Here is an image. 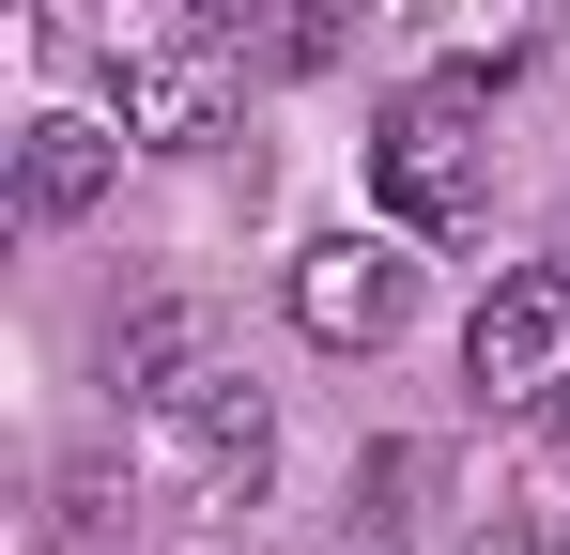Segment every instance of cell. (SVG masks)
I'll list each match as a JSON object with an SVG mask.
<instances>
[{
  "label": "cell",
  "instance_id": "cell-2",
  "mask_svg": "<svg viewBox=\"0 0 570 555\" xmlns=\"http://www.w3.org/2000/svg\"><path fill=\"white\" fill-rule=\"evenodd\" d=\"M463 386H478V401H509V417H540V401L570 386V278H556V263H524V278H493V293H478Z\"/></svg>",
  "mask_w": 570,
  "mask_h": 555
},
{
  "label": "cell",
  "instance_id": "cell-7",
  "mask_svg": "<svg viewBox=\"0 0 570 555\" xmlns=\"http://www.w3.org/2000/svg\"><path fill=\"white\" fill-rule=\"evenodd\" d=\"M200 370H216V324H200L186 293H155V309H139V324H124V386H139V401H155V417H170V401H186Z\"/></svg>",
  "mask_w": 570,
  "mask_h": 555
},
{
  "label": "cell",
  "instance_id": "cell-9",
  "mask_svg": "<svg viewBox=\"0 0 570 555\" xmlns=\"http://www.w3.org/2000/svg\"><path fill=\"white\" fill-rule=\"evenodd\" d=\"M200 31H216V47H247V16H263V0H186Z\"/></svg>",
  "mask_w": 570,
  "mask_h": 555
},
{
  "label": "cell",
  "instance_id": "cell-5",
  "mask_svg": "<svg viewBox=\"0 0 570 555\" xmlns=\"http://www.w3.org/2000/svg\"><path fill=\"white\" fill-rule=\"evenodd\" d=\"M170 432H186V463H200V494H216V509H247V494H263V463H278V417H263V386H247V370H200L186 401H170Z\"/></svg>",
  "mask_w": 570,
  "mask_h": 555
},
{
  "label": "cell",
  "instance_id": "cell-8",
  "mask_svg": "<svg viewBox=\"0 0 570 555\" xmlns=\"http://www.w3.org/2000/svg\"><path fill=\"white\" fill-rule=\"evenodd\" d=\"M355 16H371V0H263V16H247V62H263V78H324Z\"/></svg>",
  "mask_w": 570,
  "mask_h": 555
},
{
  "label": "cell",
  "instance_id": "cell-4",
  "mask_svg": "<svg viewBox=\"0 0 570 555\" xmlns=\"http://www.w3.org/2000/svg\"><path fill=\"white\" fill-rule=\"evenodd\" d=\"M108 124H124L139 155H216V124H232V78H216L200 47H139V62L108 78Z\"/></svg>",
  "mask_w": 570,
  "mask_h": 555
},
{
  "label": "cell",
  "instance_id": "cell-1",
  "mask_svg": "<svg viewBox=\"0 0 570 555\" xmlns=\"http://www.w3.org/2000/svg\"><path fill=\"white\" fill-rule=\"evenodd\" d=\"M478 124H493V78H478V62H432V78L371 124V201L401 216V232H463V201H478Z\"/></svg>",
  "mask_w": 570,
  "mask_h": 555
},
{
  "label": "cell",
  "instance_id": "cell-3",
  "mask_svg": "<svg viewBox=\"0 0 570 555\" xmlns=\"http://www.w3.org/2000/svg\"><path fill=\"white\" fill-rule=\"evenodd\" d=\"M401 309H416V263H401L385 232H340V247H308V263H293V324H308L324 356H371Z\"/></svg>",
  "mask_w": 570,
  "mask_h": 555
},
{
  "label": "cell",
  "instance_id": "cell-6",
  "mask_svg": "<svg viewBox=\"0 0 570 555\" xmlns=\"http://www.w3.org/2000/svg\"><path fill=\"white\" fill-rule=\"evenodd\" d=\"M124 155H139V139H108V124H78V108H47V124L16 139V216H31V232H78V216L108 201Z\"/></svg>",
  "mask_w": 570,
  "mask_h": 555
},
{
  "label": "cell",
  "instance_id": "cell-10",
  "mask_svg": "<svg viewBox=\"0 0 570 555\" xmlns=\"http://www.w3.org/2000/svg\"><path fill=\"white\" fill-rule=\"evenodd\" d=\"M540 417H556V478H570V386H556V401H540Z\"/></svg>",
  "mask_w": 570,
  "mask_h": 555
}]
</instances>
